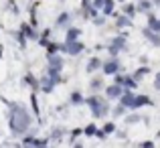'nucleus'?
<instances>
[{"instance_id": "3", "label": "nucleus", "mask_w": 160, "mask_h": 148, "mask_svg": "<svg viewBox=\"0 0 160 148\" xmlns=\"http://www.w3.org/2000/svg\"><path fill=\"white\" fill-rule=\"evenodd\" d=\"M63 65H65V61H63L61 53L49 55V61H47V75H59V73L63 71Z\"/></svg>"}, {"instance_id": "35", "label": "nucleus", "mask_w": 160, "mask_h": 148, "mask_svg": "<svg viewBox=\"0 0 160 148\" xmlns=\"http://www.w3.org/2000/svg\"><path fill=\"white\" fill-rule=\"evenodd\" d=\"M73 148H83V144H81V142H79V144H75Z\"/></svg>"}, {"instance_id": "16", "label": "nucleus", "mask_w": 160, "mask_h": 148, "mask_svg": "<svg viewBox=\"0 0 160 148\" xmlns=\"http://www.w3.org/2000/svg\"><path fill=\"white\" fill-rule=\"evenodd\" d=\"M136 79L132 77V75H124V81H122V85L126 87V89H134V87H136Z\"/></svg>"}, {"instance_id": "28", "label": "nucleus", "mask_w": 160, "mask_h": 148, "mask_svg": "<svg viewBox=\"0 0 160 148\" xmlns=\"http://www.w3.org/2000/svg\"><path fill=\"white\" fill-rule=\"evenodd\" d=\"M148 71H150L148 67H140V69H138L136 73L132 75V77H134V79H136V81H138V79H142V75H146V73H148Z\"/></svg>"}, {"instance_id": "7", "label": "nucleus", "mask_w": 160, "mask_h": 148, "mask_svg": "<svg viewBox=\"0 0 160 148\" xmlns=\"http://www.w3.org/2000/svg\"><path fill=\"white\" fill-rule=\"evenodd\" d=\"M122 94H124V87L118 85V83H112V85L106 87V100H120Z\"/></svg>"}, {"instance_id": "6", "label": "nucleus", "mask_w": 160, "mask_h": 148, "mask_svg": "<svg viewBox=\"0 0 160 148\" xmlns=\"http://www.w3.org/2000/svg\"><path fill=\"white\" fill-rule=\"evenodd\" d=\"M102 71L106 75H116L118 71H120V61H118V57H109L108 61H103Z\"/></svg>"}, {"instance_id": "17", "label": "nucleus", "mask_w": 160, "mask_h": 148, "mask_svg": "<svg viewBox=\"0 0 160 148\" xmlns=\"http://www.w3.org/2000/svg\"><path fill=\"white\" fill-rule=\"evenodd\" d=\"M142 120V116L140 114H128V116H126V126H134V124H138V122Z\"/></svg>"}, {"instance_id": "18", "label": "nucleus", "mask_w": 160, "mask_h": 148, "mask_svg": "<svg viewBox=\"0 0 160 148\" xmlns=\"http://www.w3.org/2000/svg\"><path fill=\"white\" fill-rule=\"evenodd\" d=\"M148 28L154 33H160V20L156 18V16H150L148 18Z\"/></svg>"}, {"instance_id": "27", "label": "nucleus", "mask_w": 160, "mask_h": 148, "mask_svg": "<svg viewBox=\"0 0 160 148\" xmlns=\"http://www.w3.org/2000/svg\"><path fill=\"white\" fill-rule=\"evenodd\" d=\"M126 114V108L124 105H116V108H113V112H112V116L113 118H120V116H124Z\"/></svg>"}, {"instance_id": "11", "label": "nucleus", "mask_w": 160, "mask_h": 148, "mask_svg": "<svg viewBox=\"0 0 160 148\" xmlns=\"http://www.w3.org/2000/svg\"><path fill=\"white\" fill-rule=\"evenodd\" d=\"M144 37L154 45V47H160V35H158V33L150 31V28H144Z\"/></svg>"}, {"instance_id": "14", "label": "nucleus", "mask_w": 160, "mask_h": 148, "mask_svg": "<svg viewBox=\"0 0 160 148\" xmlns=\"http://www.w3.org/2000/svg\"><path fill=\"white\" fill-rule=\"evenodd\" d=\"M22 33H24V37H27V39H32V41H37V39H39L37 31H35L32 27H28V24H24V27H22Z\"/></svg>"}, {"instance_id": "25", "label": "nucleus", "mask_w": 160, "mask_h": 148, "mask_svg": "<svg viewBox=\"0 0 160 148\" xmlns=\"http://www.w3.org/2000/svg\"><path fill=\"white\" fill-rule=\"evenodd\" d=\"M31 104H32V114H35V116H39V101H37V94H35V91H32V94H31Z\"/></svg>"}, {"instance_id": "33", "label": "nucleus", "mask_w": 160, "mask_h": 148, "mask_svg": "<svg viewBox=\"0 0 160 148\" xmlns=\"http://www.w3.org/2000/svg\"><path fill=\"white\" fill-rule=\"evenodd\" d=\"M154 87H156V89H160V73L154 77Z\"/></svg>"}, {"instance_id": "30", "label": "nucleus", "mask_w": 160, "mask_h": 148, "mask_svg": "<svg viewBox=\"0 0 160 148\" xmlns=\"http://www.w3.org/2000/svg\"><path fill=\"white\" fill-rule=\"evenodd\" d=\"M124 12H126V16H134L136 12H134V6H124Z\"/></svg>"}, {"instance_id": "36", "label": "nucleus", "mask_w": 160, "mask_h": 148, "mask_svg": "<svg viewBox=\"0 0 160 148\" xmlns=\"http://www.w3.org/2000/svg\"><path fill=\"white\" fill-rule=\"evenodd\" d=\"M20 148H32V146H24V144H22V146H20Z\"/></svg>"}, {"instance_id": "5", "label": "nucleus", "mask_w": 160, "mask_h": 148, "mask_svg": "<svg viewBox=\"0 0 160 148\" xmlns=\"http://www.w3.org/2000/svg\"><path fill=\"white\" fill-rule=\"evenodd\" d=\"M124 49H126V37H124V35L112 39V45L108 47L109 57H118V53H120V51H124Z\"/></svg>"}, {"instance_id": "24", "label": "nucleus", "mask_w": 160, "mask_h": 148, "mask_svg": "<svg viewBox=\"0 0 160 148\" xmlns=\"http://www.w3.org/2000/svg\"><path fill=\"white\" fill-rule=\"evenodd\" d=\"M32 148H49V140H47V138H35Z\"/></svg>"}, {"instance_id": "12", "label": "nucleus", "mask_w": 160, "mask_h": 148, "mask_svg": "<svg viewBox=\"0 0 160 148\" xmlns=\"http://www.w3.org/2000/svg\"><path fill=\"white\" fill-rule=\"evenodd\" d=\"M79 35H81V31H79V28H73V27H71L69 31H67V35H65V43H73V41H79Z\"/></svg>"}, {"instance_id": "29", "label": "nucleus", "mask_w": 160, "mask_h": 148, "mask_svg": "<svg viewBox=\"0 0 160 148\" xmlns=\"http://www.w3.org/2000/svg\"><path fill=\"white\" fill-rule=\"evenodd\" d=\"M118 27H120V28H124V27H130V18H128V16H122V18H118Z\"/></svg>"}, {"instance_id": "15", "label": "nucleus", "mask_w": 160, "mask_h": 148, "mask_svg": "<svg viewBox=\"0 0 160 148\" xmlns=\"http://www.w3.org/2000/svg\"><path fill=\"white\" fill-rule=\"evenodd\" d=\"M24 83H27V85H31L32 89H39V81H37V77L32 73H27V75H24Z\"/></svg>"}, {"instance_id": "23", "label": "nucleus", "mask_w": 160, "mask_h": 148, "mask_svg": "<svg viewBox=\"0 0 160 148\" xmlns=\"http://www.w3.org/2000/svg\"><path fill=\"white\" fill-rule=\"evenodd\" d=\"M102 132L106 134V136H108V134H113V132H116V124H113V122H106L103 128H102Z\"/></svg>"}, {"instance_id": "22", "label": "nucleus", "mask_w": 160, "mask_h": 148, "mask_svg": "<svg viewBox=\"0 0 160 148\" xmlns=\"http://www.w3.org/2000/svg\"><path fill=\"white\" fill-rule=\"evenodd\" d=\"M102 10H103V14H106V16L112 14V10H113V0H103V8H102Z\"/></svg>"}, {"instance_id": "4", "label": "nucleus", "mask_w": 160, "mask_h": 148, "mask_svg": "<svg viewBox=\"0 0 160 148\" xmlns=\"http://www.w3.org/2000/svg\"><path fill=\"white\" fill-rule=\"evenodd\" d=\"M83 49H85V45L81 43V41H73V43H65V45H59V53H67V55H79L83 53Z\"/></svg>"}, {"instance_id": "10", "label": "nucleus", "mask_w": 160, "mask_h": 148, "mask_svg": "<svg viewBox=\"0 0 160 148\" xmlns=\"http://www.w3.org/2000/svg\"><path fill=\"white\" fill-rule=\"evenodd\" d=\"M102 65H103V61H102L99 57H91V59H89V63H87V73L99 71V69H102Z\"/></svg>"}, {"instance_id": "31", "label": "nucleus", "mask_w": 160, "mask_h": 148, "mask_svg": "<svg viewBox=\"0 0 160 148\" xmlns=\"http://www.w3.org/2000/svg\"><path fill=\"white\" fill-rule=\"evenodd\" d=\"M140 148H154V142H150V140H146V142H142Z\"/></svg>"}, {"instance_id": "34", "label": "nucleus", "mask_w": 160, "mask_h": 148, "mask_svg": "<svg viewBox=\"0 0 160 148\" xmlns=\"http://www.w3.org/2000/svg\"><path fill=\"white\" fill-rule=\"evenodd\" d=\"M146 8H150V4H148V2H142V4H140V10H146Z\"/></svg>"}, {"instance_id": "8", "label": "nucleus", "mask_w": 160, "mask_h": 148, "mask_svg": "<svg viewBox=\"0 0 160 148\" xmlns=\"http://www.w3.org/2000/svg\"><path fill=\"white\" fill-rule=\"evenodd\" d=\"M134 98H136L134 89H124V94H122V98H120V105H124V108L130 110V105H132Z\"/></svg>"}, {"instance_id": "13", "label": "nucleus", "mask_w": 160, "mask_h": 148, "mask_svg": "<svg viewBox=\"0 0 160 148\" xmlns=\"http://www.w3.org/2000/svg\"><path fill=\"white\" fill-rule=\"evenodd\" d=\"M102 87H103V79H102V77H93V79L89 81V89L95 91V94H98Z\"/></svg>"}, {"instance_id": "19", "label": "nucleus", "mask_w": 160, "mask_h": 148, "mask_svg": "<svg viewBox=\"0 0 160 148\" xmlns=\"http://www.w3.org/2000/svg\"><path fill=\"white\" fill-rule=\"evenodd\" d=\"M98 126L95 124H87L85 128H83V134H85V136H98Z\"/></svg>"}, {"instance_id": "32", "label": "nucleus", "mask_w": 160, "mask_h": 148, "mask_svg": "<svg viewBox=\"0 0 160 148\" xmlns=\"http://www.w3.org/2000/svg\"><path fill=\"white\" fill-rule=\"evenodd\" d=\"M81 134H83V130H81V128H75L73 132H71V136H73V138H77V136H81Z\"/></svg>"}, {"instance_id": "9", "label": "nucleus", "mask_w": 160, "mask_h": 148, "mask_svg": "<svg viewBox=\"0 0 160 148\" xmlns=\"http://www.w3.org/2000/svg\"><path fill=\"white\" fill-rule=\"evenodd\" d=\"M148 104H150V98H148V95H138V94H136V98H134L132 105H130V110H138V108H142V105H148Z\"/></svg>"}, {"instance_id": "1", "label": "nucleus", "mask_w": 160, "mask_h": 148, "mask_svg": "<svg viewBox=\"0 0 160 148\" xmlns=\"http://www.w3.org/2000/svg\"><path fill=\"white\" fill-rule=\"evenodd\" d=\"M8 126H10V132L14 136H27L28 128H31V114H28V110H24L20 104H12Z\"/></svg>"}, {"instance_id": "2", "label": "nucleus", "mask_w": 160, "mask_h": 148, "mask_svg": "<svg viewBox=\"0 0 160 148\" xmlns=\"http://www.w3.org/2000/svg\"><path fill=\"white\" fill-rule=\"evenodd\" d=\"M85 104L91 108V114H93L95 120H99V118H106L108 114H109V104H108V100L102 98L99 94L89 95V98L85 100Z\"/></svg>"}, {"instance_id": "20", "label": "nucleus", "mask_w": 160, "mask_h": 148, "mask_svg": "<svg viewBox=\"0 0 160 148\" xmlns=\"http://www.w3.org/2000/svg\"><path fill=\"white\" fill-rule=\"evenodd\" d=\"M83 95L79 94V91H71V104H75V105H79V104H83Z\"/></svg>"}, {"instance_id": "21", "label": "nucleus", "mask_w": 160, "mask_h": 148, "mask_svg": "<svg viewBox=\"0 0 160 148\" xmlns=\"http://www.w3.org/2000/svg\"><path fill=\"white\" fill-rule=\"evenodd\" d=\"M45 49H47L49 55H57L59 53V45L57 43H49V41H47V43H45Z\"/></svg>"}, {"instance_id": "26", "label": "nucleus", "mask_w": 160, "mask_h": 148, "mask_svg": "<svg viewBox=\"0 0 160 148\" xmlns=\"http://www.w3.org/2000/svg\"><path fill=\"white\" fill-rule=\"evenodd\" d=\"M67 23H69V14H61V16H59V18H57V27L59 28H65L67 27Z\"/></svg>"}]
</instances>
